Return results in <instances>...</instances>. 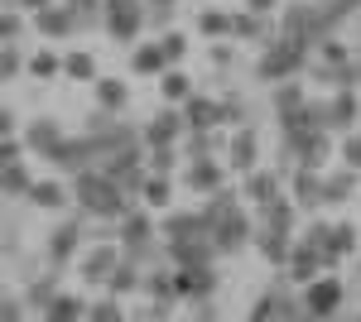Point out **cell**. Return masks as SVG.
<instances>
[{"label": "cell", "instance_id": "obj_1", "mask_svg": "<svg viewBox=\"0 0 361 322\" xmlns=\"http://www.w3.org/2000/svg\"><path fill=\"white\" fill-rule=\"evenodd\" d=\"M73 207L87 212L92 221H121V216L135 207V197H130V192H126L111 173L97 163V168L73 173Z\"/></svg>", "mask_w": 361, "mask_h": 322}, {"label": "cell", "instance_id": "obj_2", "mask_svg": "<svg viewBox=\"0 0 361 322\" xmlns=\"http://www.w3.org/2000/svg\"><path fill=\"white\" fill-rule=\"evenodd\" d=\"M308 63H313V49H304V44H294V39H284V34H275L265 49H260V58H255V82L260 87H275V82L284 78H304Z\"/></svg>", "mask_w": 361, "mask_h": 322}, {"label": "cell", "instance_id": "obj_3", "mask_svg": "<svg viewBox=\"0 0 361 322\" xmlns=\"http://www.w3.org/2000/svg\"><path fill=\"white\" fill-rule=\"evenodd\" d=\"M92 241V216L87 212H73V216H63L54 231L44 236V265H54V269H68L78 265V255H82V245Z\"/></svg>", "mask_w": 361, "mask_h": 322}, {"label": "cell", "instance_id": "obj_4", "mask_svg": "<svg viewBox=\"0 0 361 322\" xmlns=\"http://www.w3.org/2000/svg\"><path fill=\"white\" fill-rule=\"evenodd\" d=\"M49 168H58V173H82V168H97V163H106V154H102V144L92 140V135H63V144H58L54 154H49Z\"/></svg>", "mask_w": 361, "mask_h": 322}, {"label": "cell", "instance_id": "obj_5", "mask_svg": "<svg viewBox=\"0 0 361 322\" xmlns=\"http://www.w3.org/2000/svg\"><path fill=\"white\" fill-rule=\"evenodd\" d=\"M149 25V10H145V0H106V34H111L116 44H135L140 29Z\"/></svg>", "mask_w": 361, "mask_h": 322}, {"label": "cell", "instance_id": "obj_6", "mask_svg": "<svg viewBox=\"0 0 361 322\" xmlns=\"http://www.w3.org/2000/svg\"><path fill=\"white\" fill-rule=\"evenodd\" d=\"M250 313H255V318H299V313H308V303H304V298H294V279H289V269H284L275 284L255 298Z\"/></svg>", "mask_w": 361, "mask_h": 322}, {"label": "cell", "instance_id": "obj_7", "mask_svg": "<svg viewBox=\"0 0 361 322\" xmlns=\"http://www.w3.org/2000/svg\"><path fill=\"white\" fill-rule=\"evenodd\" d=\"M121 255H126V245L87 241V250L78 255V274H82V284H102V289H106V279H111V269L121 265Z\"/></svg>", "mask_w": 361, "mask_h": 322}, {"label": "cell", "instance_id": "obj_8", "mask_svg": "<svg viewBox=\"0 0 361 322\" xmlns=\"http://www.w3.org/2000/svg\"><path fill=\"white\" fill-rule=\"evenodd\" d=\"M212 236H217V250L222 255H241L246 245H255V221L246 216V207H231L226 216L212 221Z\"/></svg>", "mask_w": 361, "mask_h": 322}, {"label": "cell", "instance_id": "obj_9", "mask_svg": "<svg viewBox=\"0 0 361 322\" xmlns=\"http://www.w3.org/2000/svg\"><path fill=\"white\" fill-rule=\"evenodd\" d=\"M173 289H178L183 303H193V298H212L217 289H222V274H217L212 260H207V265H178V269H173Z\"/></svg>", "mask_w": 361, "mask_h": 322}, {"label": "cell", "instance_id": "obj_10", "mask_svg": "<svg viewBox=\"0 0 361 322\" xmlns=\"http://www.w3.org/2000/svg\"><path fill=\"white\" fill-rule=\"evenodd\" d=\"M226 168H236L241 178L250 168H260V130H255V120L231 130V140H226Z\"/></svg>", "mask_w": 361, "mask_h": 322}, {"label": "cell", "instance_id": "obj_11", "mask_svg": "<svg viewBox=\"0 0 361 322\" xmlns=\"http://www.w3.org/2000/svg\"><path fill=\"white\" fill-rule=\"evenodd\" d=\"M29 15H34V34H39V39H49V44H63V39L82 34V29H78V20H73V10H68L63 0L44 5V10H29Z\"/></svg>", "mask_w": 361, "mask_h": 322}, {"label": "cell", "instance_id": "obj_12", "mask_svg": "<svg viewBox=\"0 0 361 322\" xmlns=\"http://www.w3.org/2000/svg\"><path fill=\"white\" fill-rule=\"evenodd\" d=\"M289 192H294V202L313 212V207H328V183H323V168H313V163H294V173H289Z\"/></svg>", "mask_w": 361, "mask_h": 322}, {"label": "cell", "instance_id": "obj_13", "mask_svg": "<svg viewBox=\"0 0 361 322\" xmlns=\"http://www.w3.org/2000/svg\"><path fill=\"white\" fill-rule=\"evenodd\" d=\"M183 188L197 192V197H212V192H222V188H226V168L217 163V154L188 159V168H183Z\"/></svg>", "mask_w": 361, "mask_h": 322}, {"label": "cell", "instance_id": "obj_14", "mask_svg": "<svg viewBox=\"0 0 361 322\" xmlns=\"http://www.w3.org/2000/svg\"><path fill=\"white\" fill-rule=\"evenodd\" d=\"M289 173H294V168H284V163H279V168H250L246 178H241V197H246L250 207H265L270 197H279V192H284L279 183H284Z\"/></svg>", "mask_w": 361, "mask_h": 322}, {"label": "cell", "instance_id": "obj_15", "mask_svg": "<svg viewBox=\"0 0 361 322\" xmlns=\"http://www.w3.org/2000/svg\"><path fill=\"white\" fill-rule=\"evenodd\" d=\"M342 298H347V284L337 279V274H318L313 284H304V303H308V313H318V318H328V313H337L342 308Z\"/></svg>", "mask_w": 361, "mask_h": 322}, {"label": "cell", "instance_id": "obj_16", "mask_svg": "<svg viewBox=\"0 0 361 322\" xmlns=\"http://www.w3.org/2000/svg\"><path fill=\"white\" fill-rule=\"evenodd\" d=\"M164 245H169V260H173V265H207V260H217V255H222L212 231H197V236H178V241H164Z\"/></svg>", "mask_w": 361, "mask_h": 322}, {"label": "cell", "instance_id": "obj_17", "mask_svg": "<svg viewBox=\"0 0 361 322\" xmlns=\"http://www.w3.org/2000/svg\"><path fill=\"white\" fill-rule=\"evenodd\" d=\"M255 250H260V260L270 269H284L289 265V255H294V231H279V226H255Z\"/></svg>", "mask_w": 361, "mask_h": 322}, {"label": "cell", "instance_id": "obj_18", "mask_svg": "<svg viewBox=\"0 0 361 322\" xmlns=\"http://www.w3.org/2000/svg\"><path fill=\"white\" fill-rule=\"evenodd\" d=\"M284 269H289V279H294V284H313V279L328 269V260H323V245L299 236V241H294V255H289V265H284Z\"/></svg>", "mask_w": 361, "mask_h": 322}, {"label": "cell", "instance_id": "obj_19", "mask_svg": "<svg viewBox=\"0 0 361 322\" xmlns=\"http://www.w3.org/2000/svg\"><path fill=\"white\" fill-rule=\"evenodd\" d=\"M183 130H188L183 106H178V111L164 106V111H154V116L145 120V144H178V140H183Z\"/></svg>", "mask_w": 361, "mask_h": 322}, {"label": "cell", "instance_id": "obj_20", "mask_svg": "<svg viewBox=\"0 0 361 322\" xmlns=\"http://www.w3.org/2000/svg\"><path fill=\"white\" fill-rule=\"evenodd\" d=\"M63 125H58L54 116H34V120H25V149L29 154H39V159H49L58 144H63Z\"/></svg>", "mask_w": 361, "mask_h": 322}, {"label": "cell", "instance_id": "obj_21", "mask_svg": "<svg viewBox=\"0 0 361 322\" xmlns=\"http://www.w3.org/2000/svg\"><path fill=\"white\" fill-rule=\"evenodd\" d=\"M328 125L333 130H357L361 125V101H357V87H337L333 97H328Z\"/></svg>", "mask_w": 361, "mask_h": 322}, {"label": "cell", "instance_id": "obj_22", "mask_svg": "<svg viewBox=\"0 0 361 322\" xmlns=\"http://www.w3.org/2000/svg\"><path fill=\"white\" fill-rule=\"evenodd\" d=\"M197 34L212 44V39H236V10H222V5H202L193 15Z\"/></svg>", "mask_w": 361, "mask_h": 322}, {"label": "cell", "instance_id": "obj_23", "mask_svg": "<svg viewBox=\"0 0 361 322\" xmlns=\"http://www.w3.org/2000/svg\"><path fill=\"white\" fill-rule=\"evenodd\" d=\"M159 236V221H154V207H130L121 216V245H140Z\"/></svg>", "mask_w": 361, "mask_h": 322}, {"label": "cell", "instance_id": "obj_24", "mask_svg": "<svg viewBox=\"0 0 361 322\" xmlns=\"http://www.w3.org/2000/svg\"><path fill=\"white\" fill-rule=\"evenodd\" d=\"M106 294H116V298L145 294V265H140V260H130V255H121V265H116L111 279H106Z\"/></svg>", "mask_w": 361, "mask_h": 322}, {"label": "cell", "instance_id": "obj_25", "mask_svg": "<svg viewBox=\"0 0 361 322\" xmlns=\"http://www.w3.org/2000/svg\"><path fill=\"white\" fill-rule=\"evenodd\" d=\"M207 63H212V82H217V87H231V82H236V68H241V54H236L231 39H212Z\"/></svg>", "mask_w": 361, "mask_h": 322}, {"label": "cell", "instance_id": "obj_26", "mask_svg": "<svg viewBox=\"0 0 361 322\" xmlns=\"http://www.w3.org/2000/svg\"><path fill=\"white\" fill-rule=\"evenodd\" d=\"M68 202H73V183L63 188L58 178H39V183L29 188V207H34V212H63Z\"/></svg>", "mask_w": 361, "mask_h": 322}, {"label": "cell", "instance_id": "obj_27", "mask_svg": "<svg viewBox=\"0 0 361 322\" xmlns=\"http://www.w3.org/2000/svg\"><path fill=\"white\" fill-rule=\"evenodd\" d=\"M357 245H361V231H357V221H333V231H328V269L342 265L347 255H357Z\"/></svg>", "mask_w": 361, "mask_h": 322}, {"label": "cell", "instance_id": "obj_28", "mask_svg": "<svg viewBox=\"0 0 361 322\" xmlns=\"http://www.w3.org/2000/svg\"><path fill=\"white\" fill-rule=\"evenodd\" d=\"M0 183H5V202H29V188H34L39 178L29 173L25 154H20V159H5V173H0Z\"/></svg>", "mask_w": 361, "mask_h": 322}, {"label": "cell", "instance_id": "obj_29", "mask_svg": "<svg viewBox=\"0 0 361 322\" xmlns=\"http://www.w3.org/2000/svg\"><path fill=\"white\" fill-rule=\"evenodd\" d=\"M323 183H328V207H342V202H352V197H357L361 168L342 163V168H333V173H323Z\"/></svg>", "mask_w": 361, "mask_h": 322}, {"label": "cell", "instance_id": "obj_30", "mask_svg": "<svg viewBox=\"0 0 361 322\" xmlns=\"http://www.w3.org/2000/svg\"><path fill=\"white\" fill-rule=\"evenodd\" d=\"M222 125H188L183 130V159H202V154H217L222 149Z\"/></svg>", "mask_w": 361, "mask_h": 322}, {"label": "cell", "instance_id": "obj_31", "mask_svg": "<svg viewBox=\"0 0 361 322\" xmlns=\"http://www.w3.org/2000/svg\"><path fill=\"white\" fill-rule=\"evenodd\" d=\"M183 116H188V125H226L222 97H202V92H193V97L183 101Z\"/></svg>", "mask_w": 361, "mask_h": 322}, {"label": "cell", "instance_id": "obj_32", "mask_svg": "<svg viewBox=\"0 0 361 322\" xmlns=\"http://www.w3.org/2000/svg\"><path fill=\"white\" fill-rule=\"evenodd\" d=\"M308 101V87L304 78H284L270 87V106H275V116H289V111H299Z\"/></svg>", "mask_w": 361, "mask_h": 322}, {"label": "cell", "instance_id": "obj_33", "mask_svg": "<svg viewBox=\"0 0 361 322\" xmlns=\"http://www.w3.org/2000/svg\"><path fill=\"white\" fill-rule=\"evenodd\" d=\"M294 216H299L294 192H279V197H270V202L260 207V221H265V226H279V231H294Z\"/></svg>", "mask_w": 361, "mask_h": 322}, {"label": "cell", "instance_id": "obj_34", "mask_svg": "<svg viewBox=\"0 0 361 322\" xmlns=\"http://www.w3.org/2000/svg\"><path fill=\"white\" fill-rule=\"evenodd\" d=\"M197 231H207V226H202V212H164L159 216V236H164V241L197 236Z\"/></svg>", "mask_w": 361, "mask_h": 322}, {"label": "cell", "instance_id": "obj_35", "mask_svg": "<svg viewBox=\"0 0 361 322\" xmlns=\"http://www.w3.org/2000/svg\"><path fill=\"white\" fill-rule=\"evenodd\" d=\"M130 68H135L140 78H164V68H169L164 44H159V39H154V44H140L135 58H130Z\"/></svg>", "mask_w": 361, "mask_h": 322}, {"label": "cell", "instance_id": "obj_36", "mask_svg": "<svg viewBox=\"0 0 361 322\" xmlns=\"http://www.w3.org/2000/svg\"><path fill=\"white\" fill-rule=\"evenodd\" d=\"M78 318H92V303H87V298L58 294L54 303L44 308V322H78Z\"/></svg>", "mask_w": 361, "mask_h": 322}, {"label": "cell", "instance_id": "obj_37", "mask_svg": "<svg viewBox=\"0 0 361 322\" xmlns=\"http://www.w3.org/2000/svg\"><path fill=\"white\" fill-rule=\"evenodd\" d=\"M222 116H226V125H250V120H255L246 92H241L236 82H231V87H222Z\"/></svg>", "mask_w": 361, "mask_h": 322}, {"label": "cell", "instance_id": "obj_38", "mask_svg": "<svg viewBox=\"0 0 361 322\" xmlns=\"http://www.w3.org/2000/svg\"><path fill=\"white\" fill-rule=\"evenodd\" d=\"M63 78H73V82H97V58L87 54V49H68V54H63Z\"/></svg>", "mask_w": 361, "mask_h": 322}, {"label": "cell", "instance_id": "obj_39", "mask_svg": "<svg viewBox=\"0 0 361 322\" xmlns=\"http://www.w3.org/2000/svg\"><path fill=\"white\" fill-rule=\"evenodd\" d=\"M63 5L73 10L78 29H102L106 25V0H63Z\"/></svg>", "mask_w": 361, "mask_h": 322}, {"label": "cell", "instance_id": "obj_40", "mask_svg": "<svg viewBox=\"0 0 361 322\" xmlns=\"http://www.w3.org/2000/svg\"><path fill=\"white\" fill-rule=\"evenodd\" d=\"M126 101H130V87H126L121 78H97V106L126 111Z\"/></svg>", "mask_w": 361, "mask_h": 322}, {"label": "cell", "instance_id": "obj_41", "mask_svg": "<svg viewBox=\"0 0 361 322\" xmlns=\"http://www.w3.org/2000/svg\"><path fill=\"white\" fill-rule=\"evenodd\" d=\"M140 202L154 207V212H164L169 202H173V183H169V173H149V183H145V192H140Z\"/></svg>", "mask_w": 361, "mask_h": 322}, {"label": "cell", "instance_id": "obj_42", "mask_svg": "<svg viewBox=\"0 0 361 322\" xmlns=\"http://www.w3.org/2000/svg\"><path fill=\"white\" fill-rule=\"evenodd\" d=\"M0 68H5V82H15L20 73H29V49H25V39H5V58H0Z\"/></svg>", "mask_w": 361, "mask_h": 322}, {"label": "cell", "instance_id": "obj_43", "mask_svg": "<svg viewBox=\"0 0 361 322\" xmlns=\"http://www.w3.org/2000/svg\"><path fill=\"white\" fill-rule=\"evenodd\" d=\"M63 73V54H54V49H34L29 54V78H39V82H49Z\"/></svg>", "mask_w": 361, "mask_h": 322}, {"label": "cell", "instance_id": "obj_44", "mask_svg": "<svg viewBox=\"0 0 361 322\" xmlns=\"http://www.w3.org/2000/svg\"><path fill=\"white\" fill-rule=\"evenodd\" d=\"M183 159V144H149V173H173Z\"/></svg>", "mask_w": 361, "mask_h": 322}, {"label": "cell", "instance_id": "obj_45", "mask_svg": "<svg viewBox=\"0 0 361 322\" xmlns=\"http://www.w3.org/2000/svg\"><path fill=\"white\" fill-rule=\"evenodd\" d=\"M159 92H164V101H178V106H183V101L193 97V82L183 78V73H164V78H159Z\"/></svg>", "mask_w": 361, "mask_h": 322}, {"label": "cell", "instance_id": "obj_46", "mask_svg": "<svg viewBox=\"0 0 361 322\" xmlns=\"http://www.w3.org/2000/svg\"><path fill=\"white\" fill-rule=\"evenodd\" d=\"M92 322H126V298H102V303H92Z\"/></svg>", "mask_w": 361, "mask_h": 322}, {"label": "cell", "instance_id": "obj_47", "mask_svg": "<svg viewBox=\"0 0 361 322\" xmlns=\"http://www.w3.org/2000/svg\"><path fill=\"white\" fill-rule=\"evenodd\" d=\"M159 44H164L169 63H183V54H188V34H173V29H164V34H159Z\"/></svg>", "mask_w": 361, "mask_h": 322}, {"label": "cell", "instance_id": "obj_48", "mask_svg": "<svg viewBox=\"0 0 361 322\" xmlns=\"http://www.w3.org/2000/svg\"><path fill=\"white\" fill-rule=\"evenodd\" d=\"M29 313H34V308L25 303V294H10L5 303H0V318H5V322H25Z\"/></svg>", "mask_w": 361, "mask_h": 322}, {"label": "cell", "instance_id": "obj_49", "mask_svg": "<svg viewBox=\"0 0 361 322\" xmlns=\"http://www.w3.org/2000/svg\"><path fill=\"white\" fill-rule=\"evenodd\" d=\"M337 154H342V163L361 168V125H357V130H347V140H342V149H337Z\"/></svg>", "mask_w": 361, "mask_h": 322}, {"label": "cell", "instance_id": "obj_50", "mask_svg": "<svg viewBox=\"0 0 361 322\" xmlns=\"http://www.w3.org/2000/svg\"><path fill=\"white\" fill-rule=\"evenodd\" d=\"M323 5L333 10V15H337V20H342V25H352V20H357V15H361V0H323Z\"/></svg>", "mask_w": 361, "mask_h": 322}, {"label": "cell", "instance_id": "obj_51", "mask_svg": "<svg viewBox=\"0 0 361 322\" xmlns=\"http://www.w3.org/2000/svg\"><path fill=\"white\" fill-rule=\"evenodd\" d=\"M188 308H193V318H202V322H212V318H217V303H212V298H193Z\"/></svg>", "mask_w": 361, "mask_h": 322}, {"label": "cell", "instance_id": "obj_52", "mask_svg": "<svg viewBox=\"0 0 361 322\" xmlns=\"http://www.w3.org/2000/svg\"><path fill=\"white\" fill-rule=\"evenodd\" d=\"M241 5L255 10V15H279V5H284V0H241Z\"/></svg>", "mask_w": 361, "mask_h": 322}, {"label": "cell", "instance_id": "obj_53", "mask_svg": "<svg viewBox=\"0 0 361 322\" xmlns=\"http://www.w3.org/2000/svg\"><path fill=\"white\" fill-rule=\"evenodd\" d=\"M352 87H357V92H361V49H357V54H352Z\"/></svg>", "mask_w": 361, "mask_h": 322}, {"label": "cell", "instance_id": "obj_54", "mask_svg": "<svg viewBox=\"0 0 361 322\" xmlns=\"http://www.w3.org/2000/svg\"><path fill=\"white\" fill-rule=\"evenodd\" d=\"M352 284H357V289H361V250H357V255H352Z\"/></svg>", "mask_w": 361, "mask_h": 322}, {"label": "cell", "instance_id": "obj_55", "mask_svg": "<svg viewBox=\"0 0 361 322\" xmlns=\"http://www.w3.org/2000/svg\"><path fill=\"white\" fill-rule=\"evenodd\" d=\"M25 10H44V5H54V0H20Z\"/></svg>", "mask_w": 361, "mask_h": 322}, {"label": "cell", "instance_id": "obj_56", "mask_svg": "<svg viewBox=\"0 0 361 322\" xmlns=\"http://www.w3.org/2000/svg\"><path fill=\"white\" fill-rule=\"evenodd\" d=\"M352 39H357V49H361V15L352 20Z\"/></svg>", "mask_w": 361, "mask_h": 322}, {"label": "cell", "instance_id": "obj_57", "mask_svg": "<svg viewBox=\"0 0 361 322\" xmlns=\"http://www.w3.org/2000/svg\"><path fill=\"white\" fill-rule=\"evenodd\" d=\"M145 5H178V0H145Z\"/></svg>", "mask_w": 361, "mask_h": 322}]
</instances>
